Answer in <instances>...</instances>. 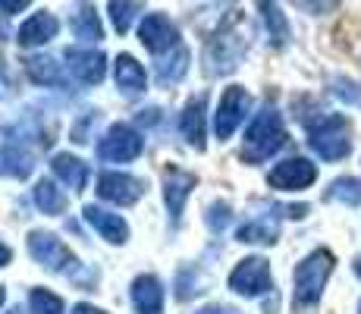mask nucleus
<instances>
[{
    "mask_svg": "<svg viewBox=\"0 0 361 314\" xmlns=\"http://www.w3.org/2000/svg\"><path fill=\"white\" fill-rule=\"evenodd\" d=\"M145 151V138L138 135L132 126H110L98 142V157L107 160V164H129Z\"/></svg>",
    "mask_w": 361,
    "mask_h": 314,
    "instance_id": "423d86ee",
    "label": "nucleus"
},
{
    "mask_svg": "<svg viewBox=\"0 0 361 314\" xmlns=\"http://www.w3.org/2000/svg\"><path fill=\"white\" fill-rule=\"evenodd\" d=\"M138 38L148 47L151 54H164V51H176L179 47V32L176 25L170 23V16L164 13H148L138 25Z\"/></svg>",
    "mask_w": 361,
    "mask_h": 314,
    "instance_id": "9d476101",
    "label": "nucleus"
},
{
    "mask_svg": "<svg viewBox=\"0 0 361 314\" xmlns=\"http://www.w3.org/2000/svg\"><path fill=\"white\" fill-rule=\"evenodd\" d=\"M258 10L264 13V23H267L270 41H274L276 47H283L289 41V25H286V16L280 13V6H276V4H261Z\"/></svg>",
    "mask_w": 361,
    "mask_h": 314,
    "instance_id": "393cba45",
    "label": "nucleus"
},
{
    "mask_svg": "<svg viewBox=\"0 0 361 314\" xmlns=\"http://www.w3.org/2000/svg\"><path fill=\"white\" fill-rule=\"evenodd\" d=\"M145 85H148V76H145L142 63L132 54H120L116 57V88L123 95H142Z\"/></svg>",
    "mask_w": 361,
    "mask_h": 314,
    "instance_id": "a211bd4d",
    "label": "nucleus"
},
{
    "mask_svg": "<svg viewBox=\"0 0 361 314\" xmlns=\"http://www.w3.org/2000/svg\"><path fill=\"white\" fill-rule=\"evenodd\" d=\"M230 289L239 292L245 298H258L264 292L274 289V277H270V264L264 258L252 255L245 261L235 264V270L230 274Z\"/></svg>",
    "mask_w": 361,
    "mask_h": 314,
    "instance_id": "6e6552de",
    "label": "nucleus"
},
{
    "mask_svg": "<svg viewBox=\"0 0 361 314\" xmlns=\"http://www.w3.org/2000/svg\"><path fill=\"white\" fill-rule=\"evenodd\" d=\"M314 179H317V167L308 157H286L270 170L267 183L280 188V192H302V188L314 186Z\"/></svg>",
    "mask_w": 361,
    "mask_h": 314,
    "instance_id": "1a4fd4ad",
    "label": "nucleus"
},
{
    "mask_svg": "<svg viewBox=\"0 0 361 314\" xmlns=\"http://www.w3.org/2000/svg\"><path fill=\"white\" fill-rule=\"evenodd\" d=\"M69 73L82 82V85H98L107 73V60L101 51H79V47H66Z\"/></svg>",
    "mask_w": 361,
    "mask_h": 314,
    "instance_id": "ddd939ff",
    "label": "nucleus"
},
{
    "mask_svg": "<svg viewBox=\"0 0 361 314\" xmlns=\"http://www.w3.org/2000/svg\"><path fill=\"white\" fill-rule=\"evenodd\" d=\"M286 145V126H283V116L276 107H264L258 116L252 120L245 132V145H242V157L248 164H264L276 155V151Z\"/></svg>",
    "mask_w": 361,
    "mask_h": 314,
    "instance_id": "f03ea898",
    "label": "nucleus"
},
{
    "mask_svg": "<svg viewBox=\"0 0 361 314\" xmlns=\"http://www.w3.org/2000/svg\"><path fill=\"white\" fill-rule=\"evenodd\" d=\"M85 220L92 229H98L101 239H107L110 246H123L129 239V227L120 214L114 211H104V207H94V205H85Z\"/></svg>",
    "mask_w": 361,
    "mask_h": 314,
    "instance_id": "2eb2a0df",
    "label": "nucleus"
},
{
    "mask_svg": "<svg viewBox=\"0 0 361 314\" xmlns=\"http://www.w3.org/2000/svg\"><path fill=\"white\" fill-rule=\"evenodd\" d=\"M248 110H252V95H248L242 85H230L224 95H220L217 114H214V132H217L220 142H226V138L245 123Z\"/></svg>",
    "mask_w": 361,
    "mask_h": 314,
    "instance_id": "0eeeda50",
    "label": "nucleus"
},
{
    "mask_svg": "<svg viewBox=\"0 0 361 314\" xmlns=\"http://www.w3.org/2000/svg\"><path fill=\"white\" fill-rule=\"evenodd\" d=\"M204 95L192 97L189 104H185L183 116H179V129H183L185 142L192 145L195 151H204Z\"/></svg>",
    "mask_w": 361,
    "mask_h": 314,
    "instance_id": "f3484780",
    "label": "nucleus"
},
{
    "mask_svg": "<svg viewBox=\"0 0 361 314\" xmlns=\"http://www.w3.org/2000/svg\"><path fill=\"white\" fill-rule=\"evenodd\" d=\"M185 69H189V51L179 44L176 51H173V57L157 60V82H161V85H173V82H179L185 76Z\"/></svg>",
    "mask_w": 361,
    "mask_h": 314,
    "instance_id": "4be33fe9",
    "label": "nucleus"
},
{
    "mask_svg": "<svg viewBox=\"0 0 361 314\" xmlns=\"http://www.w3.org/2000/svg\"><path fill=\"white\" fill-rule=\"evenodd\" d=\"M142 10V4H110V19H114V25H116V32H129V25H132V19H135V13Z\"/></svg>",
    "mask_w": 361,
    "mask_h": 314,
    "instance_id": "cd10ccee",
    "label": "nucleus"
},
{
    "mask_svg": "<svg viewBox=\"0 0 361 314\" xmlns=\"http://www.w3.org/2000/svg\"><path fill=\"white\" fill-rule=\"evenodd\" d=\"M69 314H107V311H101V308H94V305H85V302H82V305H75V308L69 311Z\"/></svg>",
    "mask_w": 361,
    "mask_h": 314,
    "instance_id": "7c9ffc66",
    "label": "nucleus"
},
{
    "mask_svg": "<svg viewBox=\"0 0 361 314\" xmlns=\"http://www.w3.org/2000/svg\"><path fill=\"white\" fill-rule=\"evenodd\" d=\"M10 258H13V255H10V248H6L4 242H0V267H6V264H10Z\"/></svg>",
    "mask_w": 361,
    "mask_h": 314,
    "instance_id": "2f4dec72",
    "label": "nucleus"
},
{
    "mask_svg": "<svg viewBox=\"0 0 361 314\" xmlns=\"http://www.w3.org/2000/svg\"><path fill=\"white\" fill-rule=\"evenodd\" d=\"M192 188H195V176H192V173L179 170V167H166V173H164V201H166V211H170L173 227L179 223V217H183L185 198H189Z\"/></svg>",
    "mask_w": 361,
    "mask_h": 314,
    "instance_id": "f8f14e48",
    "label": "nucleus"
},
{
    "mask_svg": "<svg viewBox=\"0 0 361 314\" xmlns=\"http://www.w3.org/2000/svg\"><path fill=\"white\" fill-rule=\"evenodd\" d=\"M308 145L321 160H343L352 151V126L343 114H327L308 126Z\"/></svg>",
    "mask_w": 361,
    "mask_h": 314,
    "instance_id": "7ed1b4c3",
    "label": "nucleus"
},
{
    "mask_svg": "<svg viewBox=\"0 0 361 314\" xmlns=\"http://www.w3.org/2000/svg\"><path fill=\"white\" fill-rule=\"evenodd\" d=\"M226 223H230V205L226 201H214L207 207V227H211V233H224Z\"/></svg>",
    "mask_w": 361,
    "mask_h": 314,
    "instance_id": "c85d7f7f",
    "label": "nucleus"
},
{
    "mask_svg": "<svg viewBox=\"0 0 361 314\" xmlns=\"http://www.w3.org/2000/svg\"><path fill=\"white\" fill-rule=\"evenodd\" d=\"M25 73H29V79L35 85H63V69H60L57 60L51 57H41V54H35V57L25 60Z\"/></svg>",
    "mask_w": 361,
    "mask_h": 314,
    "instance_id": "412c9836",
    "label": "nucleus"
},
{
    "mask_svg": "<svg viewBox=\"0 0 361 314\" xmlns=\"http://www.w3.org/2000/svg\"><path fill=\"white\" fill-rule=\"evenodd\" d=\"M355 274L361 277V258H358V261H355Z\"/></svg>",
    "mask_w": 361,
    "mask_h": 314,
    "instance_id": "473e14b6",
    "label": "nucleus"
},
{
    "mask_svg": "<svg viewBox=\"0 0 361 314\" xmlns=\"http://www.w3.org/2000/svg\"><path fill=\"white\" fill-rule=\"evenodd\" d=\"M0 305H4V286H0Z\"/></svg>",
    "mask_w": 361,
    "mask_h": 314,
    "instance_id": "72a5a7b5",
    "label": "nucleus"
},
{
    "mask_svg": "<svg viewBox=\"0 0 361 314\" xmlns=\"http://www.w3.org/2000/svg\"><path fill=\"white\" fill-rule=\"evenodd\" d=\"M132 305L138 314H161L164 311V286L157 277L142 274L132 283Z\"/></svg>",
    "mask_w": 361,
    "mask_h": 314,
    "instance_id": "dca6fc26",
    "label": "nucleus"
},
{
    "mask_svg": "<svg viewBox=\"0 0 361 314\" xmlns=\"http://www.w3.org/2000/svg\"><path fill=\"white\" fill-rule=\"evenodd\" d=\"M327 198L330 201H343V205H361V179L355 176H339L336 183L327 188Z\"/></svg>",
    "mask_w": 361,
    "mask_h": 314,
    "instance_id": "a878e982",
    "label": "nucleus"
},
{
    "mask_svg": "<svg viewBox=\"0 0 361 314\" xmlns=\"http://www.w3.org/2000/svg\"><path fill=\"white\" fill-rule=\"evenodd\" d=\"M29 251L32 258L41 264V267H47L51 274H63V277H79L82 264L79 258L69 251L63 242L57 239L54 233H44V229H35L29 233Z\"/></svg>",
    "mask_w": 361,
    "mask_h": 314,
    "instance_id": "20e7f679",
    "label": "nucleus"
},
{
    "mask_svg": "<svg viewBox=\"0 0 361 314\" xmlns=\"http://www.w3.org/2000/svg\"><path fill=\"white\" fill-rule=\"evenodd\" d=\"M98 195L104 201H114V205L126 207V205H135L145 195V183L129 176V173H104L98 179Z\"/></svg>",
    "mask_w": 361,
    "mask_h": 314,
    "instance_id": "9b49d317",
    "label": "nucleus"
},
{
    "mask_svg": "<svg viewBox=\"0 0 361 314\" xmlns=\"http://www.w3.org/2000/svg\"><path fill=\"white\" fill-rule=\"evenodd\" d=\"M57 32H60L57 16L47 13V10H41V13H32V16L19 25L16 41H19V47H41L51 38H57Z\"/></svg>",
    "mask_w": 361,
    "mask_h": 314,
    "instance_id": "4468645a",
    "label": "nucleus"
},
{
    "mask_svg": "<svg viewBox=\"0 0 361 314\" xmlns=\"http://www.w3.org/2000/svg\"><path fill=\"white\" fill-rule=\"evenodd\" d=\"M358 311H361V305H358Z\"/></svg>",
    "mask_w": 361,
    "mask_h": 314,
    "instance_id": "c9c22d12",
    "label": "nucleus"
},
{
    "mask_svg": "<svg viewBox=\"0 0 361 314\" xmlns=\"http://www.w3.org/2000/svg\"><path fill=\"white\" fill-rule=\"evenodd\" d=\"M29 308H32V314H63V302L47 289H32Z\"/></svg>",
    "mask_w": 361,
    "mask_h": 314,
    "instance_id": "bb28decb",
    "label": "nucleus"
},
{
    "mask_svg": "<svg viewBox=\"0 0 361 314\" xmlns=\"http://www.w3.org/2000/svg\"><path fill=\"white\" fill-rule=\"evenodd\" d=\"M51 170H54V176H57L60 183H66L73 192H82V188L88 186V167L73 155H54Z\"/></svg>",
    "mask_w": 361,
    "mask_h": 314,
    "instance_id": "6ab92c4d",
    "label": "nucleus"
},
{
    "mask_svg": "<svg viewBox=\"0 0 361 314\" xmlns=\"http://www.w3.org/2000/svg\"><path fill=\"white\" fill-rule=\"evenodd\" d=\"M333 258L330 248H314L308 258H302L295 267V289H293V305L298 311L305 308H314L321 302L324 289H327V280L333 274Z\"/></svg>",
    "mask_w": 361,
    "mask_h": 314,
    "instance_id": "f257e3e1",
    "label": "nucleus"
},
{
    "mask_svg": "<svg viewBox=\"0 0 361 314\" xmlns=\"http://www.w3.org/2000/svg\"><path fill=\"white\" fill-rule=\"evenodd\" d=\"M195 314H239V311L230 308V305H204V308L195 311Z\"/></svg>",
    "mask_w": 361,
    "mask_h": 314,
    "instance_id": "c756f323",
    "label": "nucleus"
},
{
    "mask_svg": "<svg viewBox=\"0 0 361 314\" xmlns=\"http://www.w3.org/2000/svg\"><path fill=\"white\" fill-rule=\"evenodd\" d=\"M239 23V19H230V23L224 25V29L217 32V38L207 44V73L211 76H220V73H230V69H235V63H239L242 51L248 47V38H242V32H235L233 25Z\"/></svg>",
    "mask_w": 361,
    "mask_h": 314,
    "instance_id": "39448f33",
    "label": "nucleus"
},
{
    "mask_svg": "<svg viewBox=\"0 0 361 314\" xmlns=\"http://www.w3.org/2000/svg\"><path fill=\"white\" fill-rule=\"evenodd\" d=\"M276 233H280L276 220H270V217H255V220L242 223L239 233H235V239H239V242H248V246H270V242H276Z\"/></svg>",
    "mask_w": 361,
    "mask_h": 314,
    "instance_id": "aec40b11",
    "label": "nucleus"
},
{
    "mask_svg": "<svg viewBox=\"0 0 361 314\" xmlns=\"http://www.w3.org/2000/svg\"><path fill=\"white\" fill-rule=\"evenodd\" d=\"M35 205H38L44 214L57 217V214H63V207H66V195H63V188H57L51 179H41V183L35 186Z\"/></svg>",
    "mask_w": 361,
    "mask_h": 314,
    "instance_id": "5701e85b",
    "label": "nucleus"
},
{
    "mask_svg": "<svg viewBox=\"0 0 361 314\" xmlns=\"http://www.w3.org/2000/svg\"><path fill=\"white\" fill-rule=\"evenodd\" d=\"M73 32L79 35L82 41H101L104 29H101V19L94 13V6H79V13L73 16Z\"/></svg>",
    "mask_w": 361,
    "mask_h": 314,
    "instance_id": "b1692460",
    "label": "nucleus"
},
{
    "mask_svg": "<svg viewBox=\"0 0 361 314\" xmlns=\"http://www.w3.org/2000/svg\"><path fill=\"white\" fill-rule=\"evenodd\" d=\"M10 314H19V308H16V311H10Z\"/></svg>",
    "mask_w": 361,
    "mask_h": 314,
    "instance_id": "f704fd0d",
    "label": "nucleus"
}]
</instances>
